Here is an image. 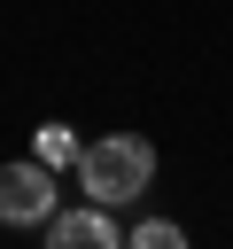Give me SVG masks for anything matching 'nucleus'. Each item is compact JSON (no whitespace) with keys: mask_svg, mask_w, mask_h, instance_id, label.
Masks as SVG:
<instances>
[{"mask_svg":"<svg viewBox=\"0 0 233 249\" xmlns=\"http://www.w3.org/2000/svg\"><path fill=\"white\" fill-rule=\"evenodd\" d=\"M54 210V163H0V226H47Z\"/></svg>","mask_w":233,"mask_h":249,"instance_id":"2","label":"nucleus"},{"mask_svg":"<svg viewBox=\"0 0 233 249\" xmlns=\"http://www.w3.org/2000/svg\"><path fill=\"white\" fill-rule=\"evenodd\" d=\"M39 241H47V249H116L124 233H116L109 202H85V210H54V218L39 226Z\"/></svg>","mask_w":233,"mask_h":249,"instance_id":"3","label":"nucleus"},{"mask_svg":"<svg viewBox=\"0 0 233 249\" xmlns=\"http://www.w3.org/2000/svg\"><path fill=\"white\" fill-rule=\"evenodd\" d=\"M132 241H140V249H186V226H171V218H148V226H132Z\"/></svg>","mask_w":233,"mask_h":249,"instance_id":"5","label":"nucleus"},{"mask_svg":"<svg viewBox=\"0 0 233 249\" xmlns=\"http://www.w3.org/2000/svg\"><path fill=\"white\" fill-rule=\"evenodd\" d=\"M78 187H85V202L124 210V202H140L155 187V148L140 132H101V140L78 148Z\"/></svg>","mask_w":233,"mask_h":249,"instance_id":"1","label":"nucleus"},{"mask_svg":"<svg viewBox=\"0 0 233 249\" xmlns=\"http://www.w3.org/2000/svg\"><path fill=\"white\" fill-rule=\"evenodd\" d=\"M78 148H85V140H78L62 117H47V124L31 132V156H39V163H54V171H62V163H78Z\"/></svg>","mask_w":233,"mask_h":249,"instance_id":"4","label":"nucleus"}]
</instances>
